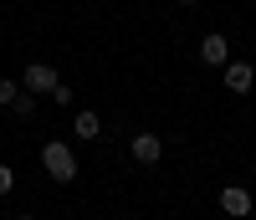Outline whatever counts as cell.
<instances>
[{
  "mask_svg": "<svg viewBox=\"0 0 256 220\" xmlns=\"http://www.w3.org/2000/svg\"><path fill=\"white\" fill-rule=\"evenodd\" d=\"M41 164H46V174H52L56 184H72L77 180V154H72V144H62V138L41 144Z\"/></svg>",
  "mask_w": 256,
  "mask_h": 220,
  "instance_id": "6da1fadb",
  "label": "cell"
},
{
  "mask_svg": "<svg viewBox=\"0 0 256 220\" xmlns=\"http://www.w3.org/2000/svg\"><path fill=\"white\" fill-rule=\"evenodd\" d=\"M20 87H26L31 98H56L62 92V77H56V67H46V62H31V67L20 72Z\"/></svg>",
  "mask_w": 256,
  "mask_h": 220,
  "instance_id": "7a4b0ae2",
  "label": "cell"
},
{
  "mask_svg": "<svg viewBox=\"0 0 256 220\" xmlns=\"http://www.w3.org/2000/svg\"><path fill=\"white\" fill-rule=\"evenodd\" d=\"M220 215H230V220H246V215H256L251 190H246V184H226V190H220Z\"/></svg>",
  "mask_w": 256,
  "mask_h": 220,
  "instance_id": "3957f363",
  "label": "cell"
},
{
  "mask_svg": "<svg viewBox=\"0 0 256 220\" xmlns=\"http://www.w3.org/2000/svg\"><path fill=\"white\" fill-rule=\"evenodd\" d=\"M128 154H134V164H159V159H164V138H159V134H134Z\"/></svg>",
  "mask_w": 256,
  "mask_h": 220,
  "instance_id": "277c9868",
  "label": "cell"
},
{
  "mask_svg": "<svg viewBox=\"0 0 256 220\" xmlns=\"http://www.w3.org/2000/svg\"><path fill=\"white\" fill-rule=\"evenodd\" d=\"M251 82H256V67H251V62H226V92L246 98V92H251Z\"/></svg>",
  "mask_w": 256,
  "mask_h": 220,
  "instance_id": "5b68a950",
  "label": "cell"
},
{
  "mask_svg": "<svg viewBox=\"0 0 256 220\" xmlns=\"http://www.w3.org/2000/svg\"><path fill=\"white\" fill-rule=\"evenodd\" d=\"M200 62H205V67H226V62H230V41H226L220 31H210V36L200 41Z\"/></svg>",
  "mask_w": 256,
  "mask_h": 220,
  "instance_id": "8992f818",
  "label": "cell"
},
{
  "mask_svg": "<svg viewBox=\"0 0 256 220\" xmlns=\"http://www.w3.org/2000/svg\"><path fill=\"white\" fill-rule=\"evenodd\" d=\"M98 134H102V118L92 113V108H88V113H77V118H72V138H82V144H92Z\"/></svg>",
  "mask_w": 256,
  "mask_h": 220,
  "instance_id": "52a82bcc",
  "label": "cell"
},
{
  "mask_svg": "<svg viewBox=\"0 0 256 220\" xmlns=\"http://www.w3.org/2000/svg\"><path fill=\"white\" fill-rule=\"evenodd\" d=\"M10 113H16V118H31V113H36V98L26 92V87H20V98L10 102Z\"/></svg>",
  "mask_w": 256,
  "mask_h": 220,
  "instance_id": "ba28073f",
  "label": "cell"
},
{
  "mask_svg": "<svg viewBox=\"0 0 256 220\" xmlns=\"http://www.w3.org/2000/svg\"><path fill=\"white\" fill-rule=\"evenodd\" d=\"M20 98V82H10V77H0V108H10Z\"/></svg>",
  "mask_w": 256,
  "mask_h": 220,
  "instance_id": "9c48e42d",
  "label": "cell"
},
{
  "mask_svg": "<svg viewBox=\"0 0 256 220\" xmlns=\"http://www.w3.org/2000/svg\"><path fill=\"white\" fill-rule=\"evenodd\" d=\"M10 190H16V169H10V164H0V200H6Z\"/></svg>",
  "mask_w": 256,
  "mask_h": 220,
  "instance_id": "30bf717a",
  "label": "cell"
},
{
  "mask_svg": "<svg viewBox=\"0 0 256 220\" xmlns=\"http://www.w3.org/2000/svg\"><path fill=\"white\" fill-rule=\"evenodd\" d=\"M180 6H200V0H180Z\"/></svg>",
  "mask_w": 256,
  "mask_h": 220,
  "instance_id": "8fae6325",
  "label": "cell"
},
{
  "mask_svg": "<svg viewBox=\"0 0 256 220\" xmlns=\"http://www.w3.org/2000/svg\"><path fill=\"white\" fill-rule=\"evenodd\" d=\"M16 220H36V215H16Z\"/></svg>",
  "mask_w": 256,
  "mask_h": 220,
  "instance_id": "7c38bea8",
  "label": "cell"
}]
</instances>
